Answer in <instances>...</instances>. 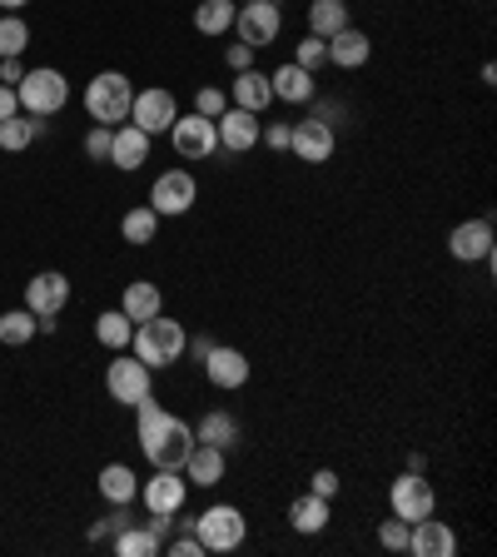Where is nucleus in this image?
Wrapping results in <instances>:
<instances>
[{
	"mask_svg": "<svg viewBox=\"0 0 497 557\" xmlns=\"http://www.w3.org/2000/svg\"><path fill=\"white\" fill-rule=\"evenodd\" d=\"M135 433H140V453L154 463V468H184V458H190V448L200 439H194V428L184 423V418L165 414L160 408V398H140L135 404Z\"/></svg>",
	"mask_w": 497,
	"mask_h": 557,
	"instance_id": "f257e3e1",
	"label": "nucleus"
},
{
	"mask_svg": "<svg viewBox=\"0 0 497 557\" xmlns=\"http://www.w3.org/2000/svg\"><path fill=\"white\" fill-rule=\"evenodd\" d=\"M184 324L179 319H165V314H154V319H144V324H135V339H130V349H135V358H144L150 368H169V364H179L184 358Z\"/></svg>",
	"mask_w": 497,
	"mask_h": 557,
	"instance_id": "f03ea898",
	"label": "nucleus"
},
{
	"mask_svg": "<svg viewBox=\"0 0 497 557\" xmlns=\"http://www.w3.org/2000/svg\"><path fill=\"white\" fill-rule=\"evenodd\" d=\"M130 105H135V85L130 75H119V71H100L95 80L85 85V115L95 119V125H125L130 119Z\"/></svg>",
	"mask_w": 497,
	"mask_h": 557,
	"instance_id": "7ed1b4c3",
	"label": "nucleus"
},
{
	"mask_svg": "<svg viewBox=\"0 0 497 557\" xmlns=\"http://www.w3.org/2000/svg\"><path fill=\"white\" fill-rule=\"evenodd\" d=\"M194 537L204 543V553H239L248 543V518L234 503H214L194 518Z\"/></svg>",
	"mask_w": 497,
	"mask_h": 557,
	"instance_id": "20e7f679",
	"label": "nucleus"
},
{
	"mask_svg": "<svg viewBox=\"0 0 497 557\" xmlns=\"http://www.w3.org/2000/svg\"><path fill=\"white\" fill-rule=\"evenodd\" d=\"M15 100H21L25 115H60V110L71 105V80L55 71V65H36V71H25V80L15 85Z\"/></svg>",
	"mask_w": 497,
	"mask_h": 557,
	"instance_id": "39448f33",
	"label": "nucleus"
},
{
	"mask_svg": "<svg viewBox=\"0 0 497 557\" xmlns=\"http://www.w3.org/2000/svg\"><path fill=\"white\" fill-rule=\"evenodd\" d=\"M105 389H110L115 404L135 408L140 398H150L154 393V368L144 364V358H135V354L119 349V358H110V368H105Z\"/></svg>",
	"mask_w": 497,
	"mask_h": 557,
	"instance_id": "423d86ee",
	"label": "nucleus"
},
{
	"mask_svg": "<svg viewBox=\"0 0 497 557\" xmlns=\"http://www.w3.org/2000/svg\"><path fill=\"white\" fill-rule=\"evenodd\" d=\"M279 36H284V11L273 0H244L234 11V40H244L254 50H269Z\"/></svg>",
	"mask_w": 497,
	"mask_h": 557,
	"instance_id": "0eeeda50",
	"label": "nucleus"
},
{
	"mask_svg": "<svg viewBox=\"0 0 497 557\" xmlns=\"http://www.w3.org/2000/svg\"><path fill=\"white\" fill-rule=\"evenodd\" d=\"M388 508L398 512L403 522H418V518H433L438 512V488L428 483L423 473H398L393 478V488H388Z\"/></svg>",
	"mask_w": 497,
	"mask_h": 557,
	"instance_id": "6e6552de",
	"label": "nucleus"
},
{
	"mask_svg": "<svg viewBox=\"0 0 497 557\" xmlns=\"http://www.w3.org/2000/svg\"><path fill=\"white\" fill-rule=\"evenodd\" d=\"M194 200H200V185H194L190 169H165V175L154 179L150 190V210L160 219H179V214H190Z\"/></svg>",
	"mask_w": 497,
	"mask_h": 557,
	"instance_id": "1a4fd4ad",
	"label": "nucleus"
},
{
	"mask_svg": "<svg viewBox=\"0 0 497 557\" xmlns=\"http://www.w3.org/2000/svg\"><path fill=\"white\" fill-rule=\"evenodd\" d=\"M169 144H175L179 160H209V154H219V130H214V119L190 110V115H175Z\"/></svg>",
	"mask_w": 497,
	"mask_h": 557,
	"instance_id": "9d476101",
	"label": "nucleus"
},
{
	"mask_svg": "<svg viewBox=\"0 0 497 557\" xmlns=\"http://www.w3.org/2000/svg\"><path fill=\"white\" fill-rule=\"evenodd\" d=\"M333 144H339V130H329L323 119H294V135H289V154L304 160V165H329Z\"/></svg>",
	"mask_w": 497,
	"mask_h": 557,
	"instance_id": "9b49d317",
	"label": "nucleus"
},
{
	"mask_svg": "<svg viewBox=\"0 0 497 557\" xmlns=\"http://www.w3.org/2000/svg\"><path fill=\"white\" fill-rule=\"evenodd\" d=\"M179 115V100L169 96V90H135V105H130V125H140L144 135H169V125H175Z\"/></svg>",
	"mask_w": 497,
	"mask_h": 557,
	"instance_id": "f8f14e48",
	"label": "nucleus"
},
{
	"mask_svg": "<svg viewBox=\"0 0 497 557\" xmlns=\"http://www.w3.org/2000/svg\"><path fill=\"white\" fill-rule=\"evenodd\" d=\"M184 498H190V478L179 473V468H154L150 483H140L144 512H179Z\"/></svg>",
	"mask_w": 497,
	"mask_h": 557,
	"instance_id": "ddd939ff",
	"label": "nucleus"
},
{
	"mask_svg": "<svg viewBox=\"0 0 497 557\" xmlns=\"http://www.w3.org/2000/svg\"><path fill=\"white\" fill-rule=\"evenodd\" d=\"M214 130H219V150L225 154H248V150H259L264 119L248 115V110H239V105H229L225 115L214 119Z\"/></svg>",
	"mask_w": 497,
	"mask_h": 557,
	"instance_id": "4468645a",
	"label": "nucleus"
},
{
	"mask_svg": "<svg viewBox=\"0 0 497 557\" xmlns=\"http://www.w3.org/2000/svg\"><path fill=\"white\" fill-rule=\"evenodd\" d=\"M448 254L458 264H487L493 259V219H462V225H453Z\"/></svg>",
	"mask_w": 497,
	"mask_h": 557,
	"instance_id": "2eb2a0df",
	"label": "nucleus"
},
{
	"mask_svg": "<svg viewBox=\"0 0 497 557\" xmlns=\"http://www.w3.org/2000/svg\"><path fill=\"white\" fill-rule=\"evenodd\" d=\"M248 374H254V368H248V354L234 349V344H214L209 358H204V379H209L214 389H225V393L244 389Z\"/></svg>",
	"mask_w": 497,
	"mask_h": 557,
	"instance_id": "dca6fc26",
	"label": "nucleus"
},
{
	"mask_svg": "<svg viewBox=\"0 0 497 557\" xmlns=\"http://www.w3.org/2000/svg\"><path fill=\"white\" fill-rule=\"evenodd\" d=\"M65 304H71V279H65L60 269H46L25 284V308H30L36 319H55Z\"/></svg>",
	"mask_w": 497,
	"mask_h": 557,
	"instance_id": "f3484780",
	"label": "nucleus"
},
{
	"mask_svg": "<svg viewBox=\"0 0 497 557\" xmlns=\"http://www.w3.org/2000/svg\"><path fill=\"white\" fill-rule=\"evenodd\" d=\"M269 90H273V100H284V105H314V96H319L314 71H304L294 60H284L279 71H269Z\"/></svg>",
	"mask_w": 497,
	"mask_h": 557,
	"instance_id": "a211bd4d",
	"label": "nucleus"
},
{
	"mask_svg": "<svg viewBox=\"0 0 497 557\" xmlns=\"http://www.w3.org/2000/svg\"><path fill=\"white\" fill-rule=\"evenodd\" d=\"M408 553L413 557H453L458 553V533L443 518H418L408 533Z\"/></svg>",
	"mask_w": 497,
	"mask_h": 557,
	"instance_id": "6ab92c4d",
	"label": "nucleus"
},
{
	"mask_svg": "<svg viewBox=\"0 0 497 557\" xmlns=\"http://www.w3.org/2000/svg\"><path fill=\"white\" fill-rule=\"evenodd\" d=\"M150 144H154L150 135H144L140 125H130V119H125V125H115V140H110V165L125 169V175H135V169L150 160Z\"/></svg>",
	"mask_w": 497,
	"mask_h": 557,
	"instance_id": "aec40b11",
	"label": "nucleus"
},
{
	"mask_svg": "<svg viewBox=\"0 0 497 557\" xmlns=\"http://www.w3.org/2000/svg\"><path fill=\"white\" fill-rule=\"evenodd\" d=\"M179 473L190 478L194 488H219V483H225V473H229V453L225 448H209V443H194Z\"/></svg>",
	"mask_w": 497,
	"mask_h": 557,
	"instance_id": "412c9836",
	"label": "nucleus"
},
{
	"mask_svg": "<svg viewBox=\"0 0 497 557\" xmlns=\"http://www.w3.org/2000/svg\"><path fill=\"white\" fill-rule=\"evenodd\" d=\"M229 105L248 110V115H264L273 105V90H269V75L264 71H239L229 80Z\"/></svg>",
	"mask_w": 497,
	"mask_h": 557,
	"instance_id": "4be33fe9",
	"label": "nucleus"
},
{
	"mask_svg": "<svg viewBox=\"0 0 497 557\" xmlns=\"http://www.w3.org/2000/svg\"><path fill=\"white\" fill-rule=\"evenodd\" d=\"M368 60H373V40H368L358 25L329 36V65H339V71H364Z\"/></svg>",
	"mask_w": 497,
	"mask_h": 557,
	"instance_id": "5701e85b",
	"label": "nucleus"
},
{
	"mask_svg": "<svg viewBox=\"0 0 497 557\" xmlns=\"http://www.w3.org/2000/svg\"><path fill=\"white\" fill-rule=\"evenodd\" d=\"M329 522H333V508H329V498H319V493H298V498L289 503V528H294V533L319 537Z\"/></svg>",
	"mask_w": 497,
	"mask_h": 557,
	"instance_id": "b1692460",
	"label": "nucleus"
},
{
	"mask_svg": "<svg viewBox=\"0 0 497 557\" xmlns=\"http://www.w3.org/2000/svg\"><path fill=\"white\" fill-rule=\"evenodd\" d=\"M354 25V15H348V0H308V36H339V30H348Z\"/></svg>",
	"mask_w": 497,
	"mask_h": 557,
	"instance_id": "393cba45",
	"label": "nucleus"
},
{
	"mask_svg": "<svg viewBox=\"0 0 497 557\" xmlns=\"http://www.w3.org/2000/svg\"><path fill=\"white\" fill-rule=\"evenodd\" d=\"M194 439L209 443V448L234 453V443H239V418H234V414H225V408H209V414H204L200 423H194Z\"/></svg>",
	"mask_w": 497,
	"mask_h": 557,
	"instance_id": "a878e982",
	"label": "nucleus"
},
{
	"mask_svg": "<svg viewBox=\"0 0 497 557\" xmlns=\"http://www.w3.org/2000/svg\"><path fill=\"white\" fill-rule=\"evenodd\" d=\"M119 308H125L135 324H144V319H154V314L165 308V294H160V284H150V279H130L125 294H119Z\"/></svg>",
	"mask_w": 497,
	"mask_h": 557,
	"instance_id": "bb28decb",
	"label": "nucleus"
},
{
	"mask_svg": "<svg viewBox=\"0 0 497 557\" xmlns=\"http://www.w3.org/2000/svg\"><path fill=\"white\" fill-rule=\"evenodd\" d=\"M100 498L105 503H135L140 498V478H135V468H125V463H105V468H100Z\"/></svg>",
	"mask_w": 497,
	"mask_h": 557,
	"instance_id": "cd10ccee",
	"label": "nucleus"
},
{
	"mask_svg": "<svg viewBox=\"0 0 497 557\" xmlns=\"http://www.w3.org/2000/svg\"><path fill=\"white\" fill-rule=\"evenodd\" d=\"M46 130H50L46 115H36V119H21V115L0 119V150H5V154H21V150H30V140H40Z\"/></svg>",
	"mask_w": 497,
	"mask_h": 557,
	"instance_id": "c85d7f7f",
	"label": "nucleus"
},
{
	"mask_svg": "<svg viewBox=\"0 0 497 557\" xmlns=\"http://www.w3.org/2000/svg\"><path fill=\"white\" fill-rule=\"evenodd\" d=\"M234 0H200L194 5V30L200 36H229L234 30Z\"/></svg>",
	"mask_w": 497,
	"mask_h": 557,
	"instance_id": "c756f323",
	"label": "nucleus"
},
{
	"mask_svg": "<svg viewBox=\"0 0 497 557\" xmlns=\"http://www.w3.org/2000/svg\"><path fill=\"white\" fill-rule=\"evenodd\" d=\"M95 339L110 349V354H119V349H130V339H135V319L125 308H105L95 319Z\"/></svg>",
	"mask_w": 497,
	"mask_h": 557,
	"instance_id": "7c9ffc66",
	"label": "nucleus"
},
{
	"mask_svg": "<svg viewBox=\"0 0 497 557\" xmlns=\"http://www.w3.org/2000/svg\"><path fill=\"white\" fill-rule=\"evenodd\" d=\"M110 547H115V557H154L165 543H160L144 522H130V528H119V533L110 537Z\"/></svg>",
	"mask_w": 497,
	"mask_h": 557,
	"instance_id": "2f4dec72",
	"label": "nucleus"
},
{
	"mask_svg": "<svg viewBox=\"0 0 497 557\" xmlns=\"http://www.w3.org/2000/svg\"><path fill=\"white\" fill-rule=\"evenodd\" d=\"M119 235H125V244H135V250H144L154 235H160V214L150 210V204H135L125 219H119Z\"/></svg>",
	"mask_w": 497,
	"mask_h": 557,
	"instance_id": "473e14b6",
	"label": "nucleus"
},
{
	"mask_svg": "<svg viewBox=\"0 0 497 557\" xmlns=\"http://www.w3.org/2000/svg\"><path fill=\"white\" fill-rule=\"evenodd\" d=\"M36 314L30 308H11V314H0V344L5 349H21V344H30L36 339Z\"/></svg>",
	"mask_w": 497,
	"mask_h": 557,
	"instance_id": "72a5a7b5",
	"label": "nucleus"
},
{
	"mask_svg": "<svg viewBox=\"0 0 497 557\" xmlns=\"http://www.w3.org/2000/svg\"><path fill=\"white\" fill-rule=\"evenodd\" d=\"M25 46H30V25L21 21V15H0V60H11V55H25Z\"/></svg>",
	"mask_w": 497,
	"mask_h": 557,
	"instance_id": "f704fd0d",
	"label": "nucleus"
},
{
	"mask_svg": "<svg viewBox=\"0 0 497 557\" xmlns=\"http://www.w3.org/2000/svg\"><path fill=\"white\" fill-rule=\"evenodd\" d=\"M130 522H140V518L130 512V503H115V512H110V518L90 522V543H105V537H115L119 528H130Z\"/></svg>",
	"mask_w": 497,
	"mask_h": 557,
	"instance_id": "c9c22d12",
	"label": "nucleus"
},
{
	"mask_svg": "<svg viewBox=\"0 0 497 557\" xmlns=\"http://www.w3.org/2000/svg\"><path fill=\"white\" fill-rule=\"evenodd\" d=\"M294 65H304V71H314V75H319L323 65H329V40H319V36H304V40H298V50H294Z\"/></svg>",
	"mask_w": 497,
	"mask_h": 557,
	"instance_id": "e433bc0d",
	"label": "nucleus"
},
{
	"mask_svg": "<svg viewBox=\"0 0 497 557\" xmlns=\"http://www.w3.org/2000/svg\"><path fill=\"white\" fill-rule=\"evenodd\" d=\"M225 110H229V90H219V85H204V90H194V115L219 119Z\"/></svg>",
	"mask_w": 497,
	"mask_h": 557,
	"instance_id": "4c0bfd02",
	"label": "nucleus"
},
{
	"mask_svg": "<svg viewBox=\"0 0 497 557\" xmlns=\"http://www.w3.org/2000/svg\"><path fill=\"white\" fill-rule=\"evenodd\" d=\"M408 533H413V522H403L398 512L379 522V543L388 547V553H408Z\"/></svg>",
	"mask_w": 497,
	"mask_h": 557,
	"instance_id": "58836bf2",
	"label": "nucleus"
},
{
	"mask_svg": "<svg viewBox=\"0 0 497 557\" xmlns=\"http://www.w3.org/2000/svg\"><path fill=\"white\" fill-rule=\"evenodd\" d=\"M110 140H115V130H110V125H95V130L85 135V154H90L95 165H110Z\"/></svg>",
	"mask_w": 497,
	"mask_h": 557,
	"instance_id": "ea45409f",
	"label": "nucleus"
},
{
	"mask_svg": "<svg viewBox=\"0 0 497 557\" xmlns=\"http://www.w3.org/2000/svg\"><path fill=\"white\" fill-rule=\"evenodd\" d=\"M289 135H294V119H269L259 130V144H269V150H289Z\"/></svg>",
	"mask_w": 497,
	"mask_h": 557,
	"instance_id": "a19ab883",
	"label": "nucleus"
},
{
	"mask_svg": "<svg viewBox=\"0 0 497 557\" xmlns=\"http://www.w3.org/2000/svg\"><path fill=\"white\" fill-rule=\"evenodd\" d=\"M254 55H259V50H254V46H244V40H229V46H225V65H229V71H254Z\"/></svg>",
	"mask_w": 497,
	"mask_h": 557,
	"instance_id": "79ce46f5",
	"label": "nucleus"
},
{
	"mask_svg": "<svg viewBox=\"0 0 497 557\" xmlns=\"http://www.w3.org/2000/svg\"><path fill=\"white\" fill-rule=\"evenodd\" d=\"M308 493H319V498L333 503V493H339V473H333V468H319V473L308 478Z\"/></svg>",
	"mask_w": 497,
	"mask_h": 557,
	"instance_id": "37998d69",
	"label": "nucleus"
},
{
	"mask_svg": "<svg viewBox=\"0 0 497 557\" xmlns=\"http://www.w3.org/2000/svg\"><path fill=\"white\" fill-rule=\"evenodd\" d=\"M314 119H323L329 130H339V125H344V105H339V100H319V105H314Z\"/></svg>",
	"mask_w": 497,
	"mask_h": 557,
	"instance_id": "c03bdc74",
	"label": "nucleus"
},
{
	"mask_svg": "<svg viewBox=\"0 0 497 557\" xmlns=\"http://www.w3.org/2000/svg\"><path fill=\"white\" fill-rule=\"evenodd\" d=\"M209 349H214L209 333H190V339H184V354H190V364H204V358H209Z\"/></svg>",
	"mask_w": 497,
	"mask_h": 557,
	"instance_id": "a18cd8bd",
	"label": "nucleus"
},
{
	"mask_svg": "<svg viewBox=\"0 0 497 557\" xmlns=\"http://www.w3.org/2000/svg\"><path fill=\"white\" fill-rule=\"evenodd\" d=\"M21 80H25V65H21V55L0 60V85H21Z\"/></svg>",
	"mask_w": 497,
	"mask_h": 557,
	"instance_id": "49530a36",
	"label": "nucleus"
},
{
	"mask_svg": "<svg viewBox=\"0 0 497 557\" xmlns=\"http://www.w3.org/2000/svg\"><path fill=\"white\" fill-rule=\"evenodd\" d=\"M21 115V100H15V85H0V119Z\"/></svg>",
	"mask_w": 497,
	"mask_h": 557,
	"instance_id": "de8ad7c7",
	"label": "nucleus"
},
{
	"mask_svg": "<svg viewBox=\"0 0 497 557\" xmlns=\"http://www.w3.org/2000/svg\"><path fill=\"white\" fill-rule=\"evenodd\" d=\"M21 5H30V0H0V11H11V15L21 11Z\"/></svg>",
	"mask_w": 497,
	"mask_h": 557,
	"instance_id": "09e8293b",
	"label": "nucleus"
},
{
	"mask_svg": "<svg viewBox=\"0 0 497 557\" xmlns=\"http://www.w3.org/2000/svg\"><path fill=\"white\" fill-rule=\"evenodd\" d=\"M273 5H284V0H273Z\"/></svg>",
	"mask_w": 497,
	"mask_h": 557,
	"instance_id": "8fccbe9b",
	"label": "nucleus"
}]
</instances>
